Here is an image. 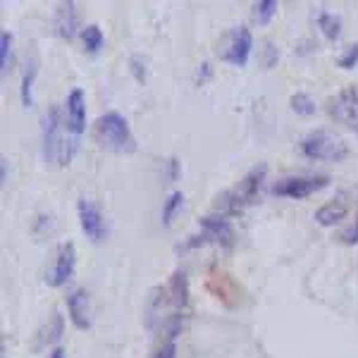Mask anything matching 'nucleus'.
<instances>
[{"instance_id":"nucleus-13","label":"nucleus","mask_w":358,"mask_h":358,"mask_svg":"<svg viewBox=\"0 0 358 358\" xmlns=\"http://www.w3.org/2000/svg\"><path fill=\"white\" fill-rule=\"evenodd\" d=\"M36 74H38L36 55H32V58L27 55V63H24V69H22V87H19V96H22L24 108H32L34 105V82H36Z\"/></svg>"},{"instance_id":"nucleus-9","label":"nucleus","mask_w":358,"mask_h":358,"mask_svg":"<svg viewBox=\"0 0 358 358\" xmlns=\"http://www.w3.org/2000/svg\"><path fill=\"white\" fill-rule=\"evenodd\" d=\"M265 175H268V165L260 163V165H256V168H251L249 172L241 177V181L236 184V189H232L241 205H251L258 201L260 189H263V181H265Z\"/></svg>"},{"instance_id":"nucleus-20","label":"nucleus","mask_w":358,"mask_h":358,"mask_svg":"<svg viewBox=\"0 0 358 358\" xmlns=\"http://www.w3.org/2000/svg\"><path fill=\"white\" fill-rule=\"evenodd\" d=\"M277 8H280V5H277L275 0H258V3L254 5V19L258 24H270V19L277 14Z\"/></svg>"},{"instance_id":"nucleus-6","label":"nucleus","mask_w":358,"mask_h":358,"mask_svg":"<svg viewBox=\"0 0 358 358\" xmlns=\"http://www.w3.org/2000/svg\"><path fill=\"white\" fill-rule=\"evenodd\" d=\"M74 265H77V251H74L72 241H63L58 246V256H55V268L45 275V282L50 287H65L74 277Z\"/></svg>"},{"instance_id":"nucleus-3","label":"nucleus","mask_w":358,"mask_h":358,"mask_svg":"<svg viewBox=\"0 0 358 358\" xmlns=\"http://www.w3.org/2000/svg\"><path fill=\"white\" fill-rule=\"evenodd\" d=\"M301 153L309 160H327V163H342L349 155V146L344 139L325 129L309 132L301 139Z\"/></svg>"},{"instance_id":"nucleus-5","label":"nucleus","mask_w":358,"mask_h":358,"mask_svg":"<svg viewBox=\"0 0 358 358\" xmlns=\"http://www.w3.org/2000/svg\"><path fill=\"white\" fill-rule=\"evenodd\" d=\"M77 213H79V225H82V232L87 234V239L91 244H100L108 234L105 230V218L100 213V208L93 203L87 196H82L77 203Z\"/></svg>"},{"instance_id":"nucleus-10","label":"nucleus","mask_w":358,"mask_h":358,"mask_svg":"<svg viewBox=\"0 0 358 358\" xmlns=\"http://www.w3.org/2000/svg\"><path fill=\"white\" fill-rule=\"evenodd\" d=\"M199 225L203 230L208 244H218L225 246V249H230L234 244V230H232L230 220L225 215H205V218L199 220Z\"/></svg>"},{"instance_id":"nucleus-8","label":"nucleus","mask_w":358,"mask_h":358,"mask_svg":"<svg viewBox=\"0 0 358 358\" xmlns=\"http://www.w3.org/2000/svg\"><path fill=\"white\" fill-rule=\"evenodd\" d=\"M65 124L74 136H82L87 129V93L82 89H72L65 100Z\"/></svg>"},{"instance_id":"nucleus-19","label":"nucleus","mask_w":358,"mask_h":358,"mask_svg":"<svg viewBox=\"0 0 358 358\" xmlns=\"http://www.w3.org/2000/svg\"><path fill=\"white\" fill-rule=\"evenodd\" d=\"M289 103H291V110H294L296 115H304V118H311V115H315V110H317L315 100L311 98L309 93H294L289 98Z\"/></svg>"},{"instance_id":"nucleus-18","label":"nucleus","mask_w":358,"mask_h":358,"mask_svg":"<svg viewBox=\"0 0 358 358\" xmlns=\"http://www.w3.org/2000/svg\"><path fill=\"white\" fill-rule=\"evenodd\" d=\"M82 41H84L87 53H98L105 43V36H103V32H100L98 24H89V27L82 29Z\"/></svg>"},{"instance_id":"nucleus-15","label":"nucleus","mask_w":358,"mask_h":358,"mask_svg":"<svg viewBox=\"0 0 358 358\" xmlns=\"http://www.w3.org/2000/svg\"><path fill=\"white\" fill-rule=\"evenodd\" d=\"M346 213H349V205H346L344 201H330V203L320 205V208L315 210V223L322 227H332L342 223V220L346 218Z\"/></svg>"},{"instance_id":"nucleus-21","label":"nucleus","mask_w":358,"mask_h":358,"mask_svg":"<svg viewBox=\"0 0 358 358\" xmlns=\"http://www.w3.org/2000/svg\"><path fill=\"white\" fill-rule=\"evenodd\" d=\"M10 63H12V34L3 32L0 34V69H3V74H8Z\"/></svg>"},{"instance_id":"nucleus-22","label":"nucleus","mask_w":358,"mask_h":358,"mask_svg":"<svg viewBox=\"0 0 358 358\" xmlns=\"http://www.w3.org/2000/svg\"><path fill=\"white\" fill-rule=\"evenodd\" d=\"M153 358H177V342H175V337H165L158 349H155Z\"/></svg>"},{"instance_id":"nucleus-17","label":"nucleus","mask_w":358,"mask_h":358,"mask_svg":"<svg viewBox=\"0 0 358 358\" xmlns=\"http://www.w3.org/2000/svg\"><path fill=\"white\" fill-rule=\"evenodd\" d=\"M181 205H184V194H181V191H172V194L163 201V225L165 227H172L175 218H177V213L181 210Z\"/></svg>"},{"instance_id":"nucleus-24","label":"nucleus","mask_w":358,"mask_h":358,"mask_svg":"<svg viewBox=\"0 0 358 358\" xmlns=\"http://www.w3.org/2000/svg\"><path fill=\"white\" fill-rule=\"evenodd\" d=\"M339 100H344L346 105H351V108H358V84H354V87L344 89L339 96H337Z\"/></svg>"},{"instance_id":"nucleus-25","label":"nucleus","mask_w":358,"mask_h":358,"mask_svg":"<svg viewBox=\"0 0 358 358\" xmlns=\"http://www.w3.org/2000/svg\"><path fill=\"white\" fill-rule=\"evenodd\" d=\"M342 241H344V244H358V220L351 230H346L344 234H342Z\"/></svg>"},{"instance_id":"nucleus-16","label":"nucleus","mask_w":358,"mask_h":358,"mask_svg":"<svg viewBox=\"0 0 358 358\" xmlns=\"http://www.w3.org/2000/svg\"><path fill=\"white\" fill-rule=\"evenodd\" d=\"M317 29L327 41H337L342 36V17L335 12H327V10H320L317 12Z\"/></svg>"},{"instance_id":"nucleus-2","label":"nucleus","mask_w":358,"mask_h":358,"mask_svg":"<svg viewBox=\"0 0 358 358\" xmlns=\"http://www.w3.org/2000/svg\"><path fill=\"white\" fill-rule=\"evenodd\" d=\"M93 139L100 148L113 150L118 155H132L136 153V139L132 134L127 118L118 110H108V113L98 115L93 122Z\"/></svg>"},{"instance_id":"nucleus-1","label":"nucleus","mask_w":358,"mask_h":358,"mask_svg":"<svg viewBox=\"0 0 358 358\" xmlns=\"http://www.w3.org/2000/svg\"><path fill=\"white\" fill-rule=\"evenodd\" d=\"M65 129H67V124H65L60 108L50 105L41 120L43 160L50 168H67L79 148V136H74L72 132L65 134Z\"/></svg>"},{"instance_id":"nucleus-14","label":"nucleus","mask_w":358,"mask_h":358,"mask_svg":"<svg viewBox=\"0 0 358 358\" xmlns=\"http://www.w3.org/2000/svg\"><path fill=\"white\" fill-rule=\"evenodd\" d=\"M168 294H170V301H172L175 311H181L189 306V280H186L184 270H175L172 280H170V287H168Z\"/></svg>"},{"instance_id":"nucleus-27","label":"nucleus","mask_w":358,"mask_h":358,"mask_svg":"<svg viewBox=\"0 0 358 358\" xmlns=\"http://www.w3.org/2000/svg\"><path fill=\"white\" fill-rule=\"evenodd\" d=\"M8 181V160L3 158V184Z\"/></svg>"},{"instance_id":"nucleus-23","label":"nucleus","mask_w":358,"mask_h":358,"mask_svg":"<svg viewBox=\"0 0 358 358\" xmlns=\"http://www.w3.org/2000/svg\"><path fill=\"white\" fill-rule=\"evenodd\" d=\"M358 65V41L354 45H349V48L342 53V58H339V67L342 69H354Z\"/></svg>"},{"instance_id":"nucleus-11","label":"nucleus","mask_w":358,"mask_h":358,"mask_svg":"<svg viewBox=\"0 0 358 358\" xmlns=\"http://www.w3.org/2000/svg\"><path fill=\"white\" fill-rule=\"evenodd\" d=\"M67 313L69 320L77 330H89L91 327V301H89V291L77 287L67 294Z\"/></svg>"},{"instance_id":"nucleus-4","label":"nucleus","mask_w":358,"mask_h":358,"mask_svg":"<svg viewBox=\"0 0 358 358\" xmlns=\"http://www.w3.org/2000/svg\"><path fill=\"white\" fill-rule=\"evenodd\" d=\"M330 186L327 175H306V177H284L272 184V194L282 196V199H309L317 191Z\"/></svg>"},{"instance_id":"nucleus-26","label":"nucleus","mask_w":358,"mask_h":358,"mask_svg":"<svg viewBox=\"0 0 358 358\" xmlns=\"http://www.w3.org/2000/svg\"><path fill=\"white\" fill-rule=\"evenodd\" d=\"M50 358H67V356H65V349H60V346H58V349H53Z\"/></svg>"},{"instance_id":"nucleus-12","label":"nucleus","mask_w":358,"mask_h":358,"mask_svg":"<svg viewBox=\"0 0 358 358\" xmlns=\"http://www.w3.org/2000/svg\"><path fill=\"white\" fill-rule=\"evenodd\" d=\"M55 29L63 38L72 41L77 36V29H79V14H77V5L74 3H63L55 14Z\"/></svg>"},{"instance_id":"nucleus-7","label":"nucleus","mask_w":358,"mask_h":358,"mask_svg":"<svg viewBox=\"0 0 358 358\" xmlns=\"http://www.w3.org/2000/svg\"><path fill=\"white\" fill-rule=\"evenodd\" d=\"M251 48H254V36L246 27H234L230 34V45L223 53V60L234 67H246L251 58Z\"/></svg>"}]
</instances>
